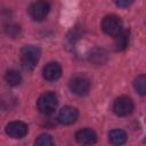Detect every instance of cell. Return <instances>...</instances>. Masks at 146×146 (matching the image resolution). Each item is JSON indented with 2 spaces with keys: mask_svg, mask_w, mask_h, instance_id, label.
Returning a JSON list of instances; mask_svg holds the SVG:
<instances>
[{
  "mask_svg": "<svg viewBox=\"0 0 146 146\" xmlns=\"http://www.w3.org/2000/svg\"><path fill=\"white\" fill-rule=\"evenodd\" d=\"M41 56V50L35 46H24L21 50V63L25 71H32Z\"/></svg>",
  "mask_w": 146,
  "mask_h": 146,
  "instance_id": "cell-1",
  "label": "cell"
},
{
  "mask_svg": "<svg viewBox=\"0 0 146 146\" xmlns=\"http://www.w3.org/2000/svg\"><path fill=\"white\" fill-rule=\"evenodd\" d=\"M57 104H58L57 96L52 91H47L42 94L36 100V107L39 112L44 115H49L54 113L57 107Z\"/></svg>",
  "mask_w": 146,
  "mask_h": 146,
  "instance_id": "cell-2",
  "label": "cell"
},
{
  "mask_svg": "<svg viewBox=\"0 0 146 146\" xmlns=\"http://www.w3.org/2000/svg\"><path fill=\"white\" fill-rule=\"evenodd\" d=\"M102 29L104 33L110 36L115 38L123 31V24L119 16L116 15H107L102 21Z\"/></svg>",
  "mask_w": 146,
  "mask_h": 146,
  "instance_id": "cell-3",
  "label": "cell"
},
{
  "mask_svg": "<svg viewBox=\"0 0 146 146\" xmlns=\"http://www.w3.org/2000/svg\"><path fill=\"white\" fill-rule=\"evenodd\" d=\"M68 86L73 94H75L78 96H84L88 94V91L90 89V80L86 75L78 74V75H74L70 80Z\"/></svg>",
  "mask_w": 146,
  "mask_h": 146,
  "instance_id": "cell-4",
  "label": "cell"
},
{
  "mask_svg": "<svg viewBox=\"0 0 146 146\" xmlns=\"http://www.w3.org/2000/svg\"><path fill=\"white\" fill-rule=\"evenodd\" d=\"M133 111V103L131 98L127 96H121L115 99L113 104V112L117 116H128Z\"/></svg>",
  "mask_w": 146,
  "mask_h": 146,
  "instance_id": "cell-5",
  "label": "cell"
},
{
  "mask_svg": "<svg viewBox=\"0 0 146 146\" xmlns=\"http://www.w3.org/2000/svg\"><path fill=\"white\" fill-rule=\"evenodd\" d=\"M50 10V6L46 0H39L33 2L29 8V14L34 21H43Z\"/></svg>",
  "mask_w": 146,
  "mask_h": 146,
  "instance_id": "cell-6",
  "label": "cell"
},
{
  "mask_svg": "<svg viewBox=\"0 0 146 146\" xmlns=\"http://www.w3.org/2000/svg\"><path fill=\"white\" fill-rule=\"evenodd\" d=\"M6 133L15 139H19L26 136L27 125L22 121H13L6 125Z\"/></svg>",
  "mask_w": 146,
  "mask_h": 146,
  "instance_id": "cell-7",
  "label": "cell"
},
{
  "mask_svg": "<svg viewBox=\"0 0 146 146\" xmlns=\"http://www.w3.org/2000/svg\"><path fill=\"white\" fill-rule=\"evenodd\" d=\"M79 117V112L75 107L73 106H65L63 107L59 113H58V116H57V120L60 124H64V125H68V124H72L74 123Z\"/></svg>",
  "mask_w": 146,
  "mask_h": 146,
  "instance_id": "cell-8",
  "label": "cell"
},
{
  "mask_svg": "<svg viewBox=\"0 0 146 146\" xmlns=\"http://www.w3.org/2000/svg\"><path fill=\"white\" fill-rule=\"evenodd\" d=\"M42 75L47 81H55L62 75V66L56 62H50L43 67Z\"/></svg>",
  "mask_w": 146,
  "mask_h": 146,
  "instance_id": "cell-9",
  "label": "cell"
},
{
  "mask_svg": "<svg viewBox=\"0 0 146 146\" xmlns=\"http://www.w3.org/2000/svg\"><path fill=\"white\" fill-rule=\"evenodd\" d=\"M75 139H76V141L79 144H82V145H91V144H95L96 143L97 135L91 129H81V130L76 131Z\"/></svg>",
  "mask_w": 146,
  "mask_h": 146,
  "instance_id": "cell-10",
  "label": "cell"
},
{
  "mask_svg": "<svg viewBox=\"0 0 146 146\" xmlns=\"http://www.w3.org/2000/svg\"><path fill=\"white\" fill-rule=\"evenodd\" d=\"M108 140L112 145H122L127 141V133L121 129H114L110 131Z\"/></svg>",
  "mask_w": 146,
  "mask_h": 146,
  "instance_id": "cell-11",
  "label": "cell"
},
{
  "mask_svg": "<svg viewBox=\"0 0 146 146\" xmlns=\"http://www.w3.org/2000/svg\"><path fill=\"white\" fill-rule=\"evenodd\" d=\"M5 80H6V82H7L9 86L16 87V86H18V84L21 83V81H22V75H21V73H19L18 71H16V70H9V71L6 72Z\"/></svg>",
  "mask_w": 146,
  "mask_h": 146,
  "instance_id": "cell-12",
  "label": "cell"
},
{
  "mask_svg": "<svg viewBox=\"0 0 146 146\" xmlns=\"http://www.w3.org/2000/svg\"><path fill=\"white\" fill-rule=\"evenodd\" d=\"M129 43V32L122 31L119 35L115 36V50H124Z\"/></svg>",
  "mask_w": 146,
  "mask_h": 146,
  "instance_id": "cell-13",
  "label": "cell"
},
{
  "mask_svg": "<svg viewBox=\"0 0 146 146\" xmlns=\"http://www.w3.org/2000/svg\"><path fill=\"white\" fill-rule=\"evenodd\" d=\"M133 87H135L136 91H137L140 96H145V95H146V76H145L144 74L138 75V76L135 79Z\"/></svg>",
  "mask_w": 146,
  "mask_h": 146,
  "instance_id": "cell-14",
  "label": "cell"
},
{
  "mask_svg": "<svg viewBox=\"0 0 146 146\" xmlns=\"http://www.w3.org/2000/svg\"><path fill=\"white\" fill-rule=\"evenodd\" d=\"M52 144H54V141H52L51 137L47 133H42L35 139V145H38V146H51Z\"/></svg>",
  "mask_w": 146,
  "mask_h": 146,
  "instance_id": "cell-15",
  "label": "cell"
},
{
  "mask_svg": "<svg viewBox=\"0 0 146 146\" xmlns=\"http://www.w3.org/2000/svg\"><path fill=\"white\" fill-rule=\"evenodd\" d=\"M6 32H7L8 35L15 38V36H17V35L19 34L21 29H19V26H17V25H15V24H9V25H7V27H6Z\"/></svg>",
  "mask_w": 146,
  "mask_h": 146,
  "instance_id": "cell-16",
  "label": "cell"
},
{
  "mask_svg": "<svg viewBox=\"0 0 146 146\" xmlns=\"http://www.w3.org/2000/svg\"><path fill=\"white\" fill-rule=\"evenodd\" d=\"M114 3L117 6V7H121V8H127L129 7L133 0H113Z\"/></svg>",
  "mask_w": 146,
  "mask_h": 146,
  "instance_id": "cell-17",
  "label": "cell"
}]
</instances>
